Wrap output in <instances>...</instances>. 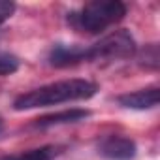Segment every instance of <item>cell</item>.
<instances>
[{
    "mask_svg": "<svg viewBox=\"0 0 160 160\" xmlns=\"http://www.w3.org/2000/svg\"><path fill=\"white\" fill-rule=\"evenodd\" d=\"M98 92V85L87 79H64L55 81L43 87H38L34 91H28L15 98L13 109L15 111H27L36 108H49L57 104L66 102H77V100H89Z\"/></svg>",
    "mask_w": 160,
    "mask_h": 160,
    "instance_id": "obj_1",
    "label": "cell"
},
{
    "mask_svg": "<svg viewBox=\"0 0 160 160\" xmlns=\"http://www.w3.org/2000/svg\"><path fill=\"white\" fill-rule=\"evenodd\" d=\"M126 15V6L119 0H92L81 10L68 13V23L77 32L98 34Z\"/></svg>",
    "mask_w": 160,
    "mask_h": 160,
    "instance_id": "obj_2",
    "label": "cell"
},
{
    "mask_svg": "<svg viewBox=\"0 0 160 160\" xmlns=\"http://www.w3.org/2000/svg\"><path fill=\"white\" fill-rule=\"evenodd\" d=\"M85 60H117V58H128L136 53V40L134 36L121 28L108 36H104L100 42L83 47Z\"/></svg>",
    "mask_w": 160,
    "mask_h": 160,
    "instance_id": "obj_3",
    "label": "cell"
},
{
    "mask_svg": "<svg viewBox=\"0 0 160 160\" xmlns=\"http://www.w3.org/2000/svg\"><path fill=\"white\" fill-rule=\"evenodd\" d=\"M136 141L124 136H108L98 145V152L109 160H130L136 156Z\"/></svg>",
    "mask_w": 160,
    "mask_h": 160,
    "instance_id": "obj_4",
    "label": "cell"
},
{
    "mask_svg": "<svg viewBox=\"0 0 160 160\" xmlns=\"http://www.w3.org/2000/svg\"><path fill=\"white\" fill-rule=\"evenodd\" d=\"M158 98H160V92L156 87H147V89H139L136 92H126V94H121L117 98V102L126 108V109H138V111H143V109H152L158 106Z\"/></svg>",
    "mask_w": 160,
    "mask_h": 160,
    "instance_id": "obj_5",
    "label": "cell"
},
{
    "mask_svg": "<svg viewBox=\"0 0 160 160\" xmlns=\"http://www.w3.org/2000/svg\"><path fill=\"white\" fill-rule=\"evenodd\" d=\"M85 60V53L81 45H55L49 53V64L55 68H66V66H73Z\"/></svg>",
    "mask_w": 160,
    "mask_h": 160,
    "instance_id": "obj_6",
    "label": "cell"
},
{
    "mask_svg": "<svg viewBox=\"0 0 160 160\" xmlns=\"http://www.w3.org/2000/svg\"><path fill=\"white\" fill-rule=\"evenodd\" d=\"M91 115L89 109H64L58 113H51V115H43L40 119H36V126L38 128H47V126H57V124H68V122H77V121H83Z\"/></svg>",
    "mask_w": 160,
    "mask_h": 160,
    "instance_id": "obj_7",
    "label": "cell"
},
{
    "mask_svg": "<svg viewBox=\"0 0 160 160\" xmlns=\"http://www.w3.org/2000/svg\"><path fill=\"white\" fill-rule=\"evenodd\" d=\"M55 154H57L55 147H40V149H32V151L12 154V156H0V160H51Z\"/></svg>",
    "mask_w": 160,
    "mask_h": 160,
    "instance_id": "obj_8",
    "label": "cell"
},
{
    "mask_svg": "<svg viewBox=\"0 0 160 160\" xmlns=\"http://www.w3.org/2000/svg\"><path fill=\"white\" fill-rule=\"evenodd\" d=\"M19 70V58L10 53H0V75H10Z\"/></svg>",
    "mask_w": 160,
    "mask_h": 160,
    "instance_id": "obj_9",
    "label": "cell"
},
{
    "mask_svg": "<svg viewBox=\"0 0 160 160\" xmlns=\"http://www.w3.org/2000/svg\"><path fill=\"white\" fill-rule=\"evenodd\" d=\"M15 12V2L12 0H0V25L6 23Z\"/></svg>",
    "mask_w": 160,
    "mask_h": 160,
    "instance_id": "obj_10",
    "label": "cell"
},
{
    "mask_svg": "<svg viewBox=\"0 0 160 160\" xmlns=\"http://www.w3.org/2000/svg\"><path fill=\"white\" fill-rule=\"evenodd\" d=\"M2 130H4V121H2V117H0V134H2Z\"/></svg>",
    "mask_w": 160,
    "mask_h": 160,
    "instance_id": "obj_11",
    "label": "cell"
}]
</instances>
